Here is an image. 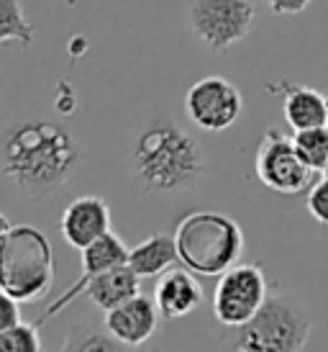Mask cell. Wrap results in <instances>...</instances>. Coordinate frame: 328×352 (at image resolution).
I'll return each instance as SVG.
<instances>
[{
	"label": "cell",
	"mask_w": 328,
	"mask_h": 352,
	"mask_svg": "<svg viewBox=\"0 0 328 352\" xmlns=\"http://www.w3.org/2000/svg\"><path fill=\"white\" fill-rule=\"evenodd\" d=\"M267 301V278L259 265H233L221 275L213 294V314L221 327H242Z\"/></svg>",
	"instance_id": "7"
},
{
	"label": "cell",
	"mask_w": 328,
	"mask_h": 352,
	"mask_svg": "<svg viewBox=\"0 0 328 352\" xmlns=\"http://www.w3.org/2000/svg\"><path fill=\"white\" fill-rule=\"evenodd\" d=\"M80 252H82V275H80V280L69 288L67 294L59 296L57 301L49 306L47 314L39 319V324L49 322V319H51V316H57L62 309H67L69 303L75 301L80 294H85L87 283H90L95 275L106 273V270H110V267H118V265L128 263L131 250L124 245V239H121V236L113 234V232H108V234H103L100 239H95L93 245H87L85 250H80Z\"/></svg>",
	"instance_id": "10"
},
{
	"label": "cell",
	"mask_w": 328,
	"mask_h": 352,
	"mask_svg": "<svg viewBox=\"0 0 328 352\" xmlns=\"http://www.w3.org/2000/svg\"><path fill=\"white\" fill-rule=\"evenodd\" d=\"M80 167V149L51 121H23L5 134L3 175L23 196H47L65 186Z\"/></svg>",
	"instance_id": "1"
},
{
	"label": "cell",
	"mask_w": 328,
	"mask_h": 352,
	"mask_svg": "<svg viewBox=\"0 0 328 352\" xmlns=\"http://www.w3.org/2000/svg\"><path fill=\"white\" fill-rule=\"evenodd\" d=\"M292 142H295L300 157L305 160V165H310L316 173H323L328 162V124L295 131Z\"/></svg>",
	"instance_id": "18"
},
{
	"label": "cell",
	"mask_w": 328,
	"mask_h": 352,
	"mask_svg": "<svg viewBox=\"0 0 328 352\" xmlns=\"http://www.w3.org/2000/svg\"><path fill=\"white\" fill-rule=\"evenodd\" d=\"M174 263H180L177 242L169 234H152L141 245H136L128 254V265L141 278H154L167 273Z\"/></svg>",
	"instance_id": "16"
},
{
	"label": "cell",
	"mask_w": 328,
	"mask_h": 352,
	"mask_svg": "<svg viewBox=\"0 0 328 352\" xmlns=\"http://www.w3.org/2000/svg\"><path fill=\"white\" fill-rule=\"evenodd\" d=\"M174 242L180 263L195 275L221 278L239 263L244 252V232L231 216L218 211H193L177 221Z\"/></svg>",
	"instance_id": "4"
},
{
	"label": "cell",
	"mask_w": 328,
	"mask_h": 352,
	"mask_svg": "<svg viewBox=\"0 0 328 352\" xmlns=\"http://www.w3.org/2000/svg\"><path fill=\"white\" fill-rule=\"evenodd\" d=\"M159 316L162 314L156 309V301L139 294L116 309L106 311V329L124 347H139L152 340Z\"/></svg>",
	"instance_id": "12"
},
{
	"label": "cell",
	"mask_w": 328,
	"mask_h": 352,
	"mask_svg": "<svg viewBox=\"0 0 328 352\" xmlns=\"http://www.w3.org/2000/svg\"><path fill=\"white\" fill-rule=\"evenodd\" d=\"M242 93L231 80L211 75L193 82L185 96V111L198 129L205 131H223L236 124L242 116Z\"/></svg>",
	"instance_id": "9"
},
{
	"label": "cell",
	"mask_w": 328,
	"mask_h": 352,
	"mask_svg": "<svg viewBox=\"0 0 328 352\" xmlns=\"http://www.w3.org/2000/svg\"><path fill=\"white\" fill-rule=\"evenodd\" d=\"M136 177L144 193H174L193 188L205 173L200 144L172 121L154 124L134 147Z\"/></svg>",
	"instance_id": "2"
},
{
	"label": "cell",
	"mask_w": 328,
	"mask_h": 352,
	"mask_svg": "<svg viewBox=\"0 0 328 352\" xmlns=\"http://www.w3.org/2000/svg\"><path fill=\"white\" fill-rule=\"evenodd\" d=\"M187 16L208 50L226 52L249 34L257 10L251 0H193Z\"/></svg>",
	"instance_id": "6"
},
{
	"label": "cell",
	"mask_w": 328,
	"mask_h": 352,
	"mask_svg": "<svg viewBox=\"0 0 328 352\" xmlns=\"http://www.w3.org/2000/svg\"><path fill=\"white\" fill-rule=\"evenodd\" d=\"M19 41L23 50H29L34 41V26L26 21L19 0H0V44Z\"/></svg>",
	"instance_id": "17"
},
{
	"label": "cell",
	"mask_w": 328,
	"mask_h": 352,
	"mask_svg": "<svg viewBox=\"0 0 328 352\" xmlns=\"http://www.w3.org/2000/svg\"><path fill=\"white\" fill-rule=\"evenodd\" d=\"M226 350H303L310 340L308 306L295 296H267L261 309L242 327H223Z\"/></svg>",
	"instance_id": "5"
},
{
	"label": "cell",
	"mask_w": 328,
	"mask_h": 352,
	"mask_svg": "<svg viewBox=\"0 0 328 352\" xmlns=\"http://www.w3.org/2000/svg\"><path fill=\"white\" fill-rule=\"evenodd\" d=\"M305 208H308V214L313 216L320 226H328V177H323V180L310 186Z\"/></svg>",
	"instance_id": "21"
},
{
	"label": "cell",
	"mask_w": 328,
	"mask_h": 352,
	"mask_svg": "<svg viewBox=\"0 0 328 352\" xmlns=\"http://www.w3.org/2000/svg\"><path fill=\"white\" fill-rule=\"evenodd\" d=\"M54 283V250L31 224H10L0 216V288L21 303L44 298Z\"/></svg>",
	"instance_id": "3"
},
{
	"label": "cell",
	"mask_w": 328,
	"mask_h": 352,
	"mask_svg": "<svg viewBox=\"0 0 328 352\" xmlns=\"http://www.w3.org/2000/svg\"><path fill=\"white\" fill-rule=\"evenodd\" d=\"M264 3L277 16H295V13H303L310 6V0H264Z\"/></svg>",
	"instance_id": "23"
},
{
	"label": "cell",
	"mask_w": 328,
	"mask_h": 352,
	"mask_svg": "<svg viewBox=\"0 0 328 352\" xmlns=\"http://www.w3.org/2000/svg\"><path fill=\"white\" fill-rule=\"evenodd\" d=\"M323 175H326V177H328V162H326V167H323Z\"/></svg>",
	"instance_id": "24"
},
{
	"label": "cell",
	"mask_w": 328,
	"mask_h": 352,
	"mask_svg": "<svg viewBox=\"0 0 328 352\" xmlns=\"http://www.w3.org/2000/svg\"><path fill=\"white\" fill-rule=\"evenodd\" d=\"M156 309L164 319H183L203 303V288L193 278V270H167L154 285Z\"/></svg>",
	"instance_id": "14"
},
{
	"label": "cell",
	"mask_w": 328,
	"mask_h": 352,
	"mask_svg": "<svg viewBox=\"0 0 328 352\" xmlns=\"http://www.w3.org/2000/svg\"><path fill=\"white\" fill-rule=\"evenodd\" d=\"M326 108H328V93H326Z\"/></svg>",
	"instance_id": "25"
},
{
	"label": "cell",
	"mask_w": 328,
	"mask_h": 352,
	"mask_svg": "<svg viewBox=\"0 0 328 352\" xmlns=\"http://www.w3.org/2000/svg\"><path fill=\"white\" fill-rule=\"evenodd\" d=\"M124 344L118 342L113 334L97 329L93 324H78L69 329L67 342L62 344V350H118Z\"/></svg>",
	"instance_id": "19"
},
{
	"label": "cell",
	"mask_w": 328,
	"mask_h": 352,
	"mask_svg": "<svg viewBox=\"0 0 328 352\" xmlns=\"http://www.w3.org/2000/svg\"><path fill=\"white\" fill-rule=\"evenodd\" d=\"M0 350L3 352H41V337L36 324L19 322L0 329Z\"/></svg>",
	"instance_id": "20"
},
{
	"label": "cell",
	"mask_w": 328,
	"mask_h": 352,
	"mask_svg": "<svg viewBox=\"0 0 328 352\" xmlns=\"http://www.w3.org/2000/svg\"><path fill=\"white\" fill-rule=\"evenodd\" d=\"M267 90L270 93H282V111H285V118L292 126V131H303V129L328 124L326 96H320L318 90L298 85V82H290V80L270 82Z\"/></svg>",
	"instance_id": "13"
},
{
	"label": "cell",
	"mask_w": 328,
	"mask_h": 352,
	"mask_svg": "<svg viewBox=\"0 0 328 352\" xmlns=\"http://www.w3.org/2000/svg\"><path fill=\"white\" fill-rule=\"evenodd\" d=\"M87 298L95 303L97 309L110 311L121 303H126L128 298L141 294V275L136 273L131 265H118L110 267L106 273L95 275L85 288Z\"/></svg>",
	"instance_id": "15"
},
{
	"label": "cell",
	"mask_w": 328,
	"mask_h": 352,
	"mask_svg": "<svg viewBox=\"0 0 328 352\" xmlns=\"http://www.w3.org/2000/svg\"><path fill=\"white\" fill-rule=\"evenodd\" d=\"M257 177L261 186H267L274 193H300L313 180V167L305 165L300 157L295 142L285 137L280 129H270L257 149Z\"/></svg>",
	"instance_id": "8"
},
{
	"label": "cell",
	"mask_w": 328,
	"mask_h": 352,
	"mask_svg": "<svg viewBox=\"0 0 328 352\" xmlns=\"http://www.w3.org/2000/svg\"><path fill=\"white\" fill-rule=\"evenodd\" d=\"M59 232L75 250H85L95 239L110 232V208L103 198L80 196L69 201L59 219Z\"/></svg>",
	"instance_id": "11"
},
{
	"label": "cell",
	"mask_w": 328,
	"mask_h": 352,
	"mask_svg": "<svg viewBox=\"0 0 328 352\" xmlns=\"http://www.w3.org/2000/svg\"><path fill=\"white\" fill-rule=\"evenodd\" d=\"M19 306H21L19 298H13L10 294H3V301H0V329H8V327L21 322Z\"/></svg>",
	"instance_id": "22"
}]
</instances>
